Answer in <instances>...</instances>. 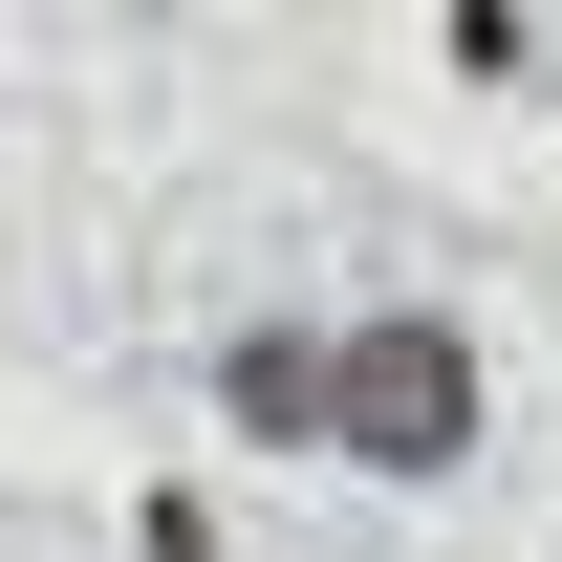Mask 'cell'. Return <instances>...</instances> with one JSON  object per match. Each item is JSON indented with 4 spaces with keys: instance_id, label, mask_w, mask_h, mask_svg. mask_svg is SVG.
Instances as JSON below:
<instances>
[{
    "instance_id": "cell-1",
    "label": "cell",
    "mask_w": 562,
    "mask_h": 562,
    "mask_svg": "<svg viewBox=\"0 0 562 562\" xmlns=\"http://www.w3.org/2000/svg\"><path fill=\"white\" fill-rule=\"evenodd\" d=\"M476 432H497V368H476L454 303H368V325H325V476L432 497V476H476Z\"/></svg>"
},
{
    "instance_id": "cell-3",
    "label": "cell",
    "mask_w": 562,
    "mask_h": 562,
    "mask_svg": "<svg viewBox=\"0 0 562 562\" xmlns=\"http://www.w3.org/2000/svg\"><path fill=\"white\" fill-rule=\"evenodd\" d=\"M432 66H454V87H541V22H519V0H454Z\"/></svg>"
},
{
    "instance_id": "cell-2",
    "label": "cell",
    "mask_w": 562,
    "mask_h": 562,
    "mask_svg": "<svg viewBox=\"0 0 562 562\" xmlns=\"http://www.w3.org/2000/svg\"><path fill=\"white\" fill-rule=\"evenodd\" d=\"M216 432L238 454H325V325H238L216 347Z\"/></svg>"
}]
</instances>
